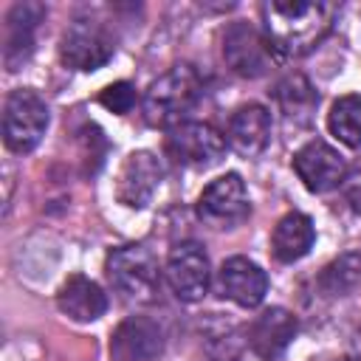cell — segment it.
<instances>
[{"label": "cell", "mask_w": 361, "mask_h": 361, "mask_svg": "<svg viewBox=\"0 0 361 361\" xmlns=\"http://www.w3.org/2000/svg\"><path fill=\"white\" fill-rule=\"evenodd\" d=\"M45 130H48L45 102L28 87L11 90L6 96V104H3V141H6V147L17 155H25L39 144Z\"/></svg>", "instance_id": "3"}, {"label": "cell", "mask_w": 361, "mask_h": 361, "mask_svg": "<svg viewBox=\"0 0 361 361\" xmlns=\"http://www.w3.org/2000/svg\"><path fill=\"white\" fill-rule=\"evenodd\" d=\"M45 20L42 3H17L11 6L6 17V45H3V62L8 71L23 68L28 56L34 54V31Z\"/></svg>", "instance_id": "16"}, {"label": "cell", "mask_w": 361, "mask_h": 361, "mask_svg": "<svg viewBox=\"0 0 361 361\" xmlns=\"http://www.w3.org/2000/svg\"><path fill=\"white\" fill-rule=\"evenodd\" d=\"M56 305L68 319L87 324V322H96L99 316H104L107 296L93 279H87L82 274H71L56 293Z\"/></svg>", "instance_id": "17"}, {"label": "cell", "mask_w": 361, "mask_h": 361, "mask_svg": "<svg viewBox=\"0 0 361 361\" xmlns=\"http://www.w3.org/2000/svg\"><path fill=\"white\" fill-rule=\"evenodd\" d=\"M203 96L200 73L192 65H175L158 76L144 96V116L152 127H175L195 110Z\"/></svg>", "instance_id": "2"}, {"label": "cell", "mask_w": 361, "mask_h": 361, "mask_svg": "<svg viewBox=\"0 0 361 361\" xmlns=\"http://www.w3.org/2000/svg\"><path fill=\"white\" fill-rule=\"evenodd\" d=\"M164 149L166 155L180 164V166H192V169H206L214 166L223 152H226V138L203 121H183L169 127L166 138H164Z\"/></svg>", "instance_id": "7"}, {"label": "cell", "mask_w": 361, "mask_h": 361, "mask_svg": "<svg viewBox=\"0 0 361 361\" xmlns=\"http://www.w3.org/2000/svg\"><path fill=\"white\" fill-rule=\"evenodd\" d=\"M217 293L240 307H257L268 293V276L254 259L231 257L217 271Z\"/></svg>", "instance_id": "13"}, {"label": "cell", "mask_w": 361, "mask_h": 361, "mask_svg": "<svg viewBox=\"0 0 361 361\" xmlns=\"http://www.w3.org/2000/svg\"><path fill=\"white\" fill-rule=\"evenodd\" d=\"M274 102L282 113L285 121H293V124H307L313 110H316V90L313 85L302 76V73H290L285 76L276 87H274Z\"/></svg>", "instance_id": "19"}, {"label": "cell", "mask_w": 361, "mask_h": 361, "mask_svg": "<svg viewBox=\"0 0 361 361\" xmlns=\"http://www.w3.org/2000/svg\"><path fill=\"white\" fill-rule=\"evenodd\" d=\"M341 192H344V200L350 203V209H353L355 214H361V164L353 166V169L344 175Z\"/></svg>", "instance_id": "24"}, {"label": "cell", "mask_w": 361, "mask_h": 361, "mask_svg": "<svg viewBox=\"0 0 361 361\" xmlns=\"http://www.w3.org/2000/svg\"><path fill=\"white\" fill-rule=\"evenodd\" d=\"M240 350H243V341L234 324L226 322V324L206 330V353L212 355V361H237Z\"/></svg>", "instance_id": "22"}, {"label": "cell", "mask_w": 361, "mask_h": 361, "mask_svg": "<svg viewBox=\"0 0 361 361\" xmlns=\"http://www.w3.org/2000/svg\"><path fill=\"white\" fill-rule=\"evenodd\" d=\"M293 172L296 178L305 183L307 192H330L336 186L344 183V175H347V164L341 158V152L336 147H330L327 141H307L305 147L296 149L293 155Z\"/></svg>", "instance_id": "10"}, {"label": "cell", "mask_w": 361, "mask_h": 361, "mask_svg": "<svg viewBox=\"0 0 361 361\" xmlns=\"http://www.w3.org/2000/svg\"><path fill=\"white\" fill-rule=\"evenodd\" d=\"M197 217L212 228H234L251 214L245 183L237 172H226L214 178L197 197Z\"/></svg>", "instance_id": "6"}, {"label": "cell", "mask_w": 361, "mask_h": 361, "mask_svg": "<svg viewBox=\"0 0 361 361\" xmlns=\"http://www.w3.org/2000/svg\"><path fill=\"white\" fill-rule=\"evenodd\" d=\"M161 178H164V166L149 149L130 152L118 169V178H116L118 203H124L130 209H144L152 200V195L158 192Z\"/></svg>", "instance_id": "11"}, {"label": "cell", "mask_w": 361, "mask_h": 361, "mask_svg": "<svg viewBox=\"0 0 361 361\" xmlns=\"http://www.w3.org/2000/svg\"><path fill=\"white\" fill-rule=\"evenodd\" d=\"M336 361H358V358H336Z\"/></svg>", "instance_id": "25"}, {"label": "cell", "mask_w": 361, "mask_h": 361, "mask_svg": "<svg viewBox=\"0 0 361 361\" xmlns=\"http://www.w3.org/2000/svg\"><path fill=\"white\" fill-rule=\"evenodd\" d=\"M327 130L344 147H361V93L338 96L327 113Z\"/></svg>", "instance_id": "20"}, {"label": "cell", "mask_w": 361, "mask_h": 361, "mask_svg": "<svg viewBox=\"0 0 361 361\" xmlns=\"http://www.w3.org/2000/svg\"><path fill=\"white\" fill-rule=\"evenodd\" d=\"M259 14L262 34L274 54L282 59H299L330 34L338 6L322 0H268Z\"/></svg>", "instance_id": "1"}, {"label": "cell", "mask_w": 361, "mask_h": 361, "mask_svg": "<svg viewBox=\"0 0 361 361\" xmlns=\"http://www.w3.org/2000/svg\"><path fill=\"white\" fill-rule=\"evenodd\" d=\"M319 290L324 296H344L361 282V254L358 251H344L333 262H327L319 274Z\"/></svg>", "instance_id": "21"}, {"label": "cell", "mask_w": 361, "mask_h": 361, "mask_svg": "<svg viewBox=\"0 0 361 361\" xmlns=\"http://www.w3.org/2000/svg\"><path fill=\"white\" fill-rule=\"evenodd\" d=\"M116 54L113 31L96 17H76L59 42V56L73 71H96Z\"/></svg>", "instance_id": "4"}, {"label": "cell", "mask_w": 361, "mask_h": 361, "mask_svg": "<svg viewBox=\"0 0 361 361\" xmlns=\"http://www.w3.org/2000/svg\"><path fill=\"white\" fill-rule=\"evenodd\" d=\"M274 56L276 54L268 45L265 34L251 23L237 20L223 31V59L237 76L257 79L268 73V68L274 65Z\"/></svg>", "instance_id": "8"}, {"label": "cell", "mask_w": 361, "mask_h": 361, "mask_svg": "<svg viewBox=\"0 0 361 361\" xmlns=\"http://www.w3.org/2000/svg\"><path fill=\"white\" fill-rule=\"evenodd\" d=\"M164 353V330L147 316L124 319L110 338L113 361H152Z\"/></svg>", "instance_id": "12"}, {"label": "cell", "mask_w": 361, "mask_h": 361, "mask_svg": "<svg viewBox=\"0 0 361 361\" xmlns=\"http://www.w3.org/2000/svg\"><path fill=\"white\" fill-rule=\"evenodd\" d=\"M296 330H299L296 316L288 307H265L248 324L245 341H248L254 355H259L262 361H274L288 350V344L293 341Z\"/></svg>", "instance_id": "14"}, {"label": "cell", "mask_w": 361, "mask_h": 361, "mask_svg": "<svg viewBox=\"0 0 361 361\" xmlns=\"http://www.w3.org/2000/svg\"><path fill=\"white\" fill-rule=\"evenodd\" d=\"M135 87L130 85V82H116V85H107L104 90H102V96H99V102L107 107V110H113V113H130L133 110V104H135Z\"/></svg>", "instance_id": "23"}, {"label": "cell", "mask_w": 361, "mask_h": 361, "mask_svg": "<svg viewBox=\"0 0 361 361\" xmlns=\"http://www.w3.org/2000/svg\"><path fill=\"white\" fill-rule=\"evenodd\" d=\"M271 141V113L268 107L248 102L240 104L226 124V144L243 155V158H254L259 155Z\"/></svg>", "instance_id": "15"}, {"label": "cell", "mask_w": 361, "mask_h": 361, "mask_svg": "<svg viewBox=\"0 0 361 361\" xmlns=\"http://www.w3.org/2000/svg\"><path fill=\"white\" fill-rule=\"evenodd\" d=\"M313 240H316L313 220L302 212H288L276 220L271 231V254L279 262H296L313 248Z\"/></svg>", "instance_id": "18"}, {"label": "cell", "mask_w": 361, "mask_h": 361, "mask_svg": "<svg viewBox=\"0 0 361 361\" xmlns=\"http://www.w3.org/2000/svg\"><path fill=\"white\" fill-rule=\"evenodd\" d=\"M164 276L180 302H200L212 282V268L203 245L195 240H183L172 245L164 265Z\"/></svg>", "instance_id": "9"}, {"label": "cell", "mask_w": 361, "mask_h": 361, "mask_svg": "<svg viewBox=\"0 0 361 361\" xmlns=\"http://www.w3.org/2000/svg\"><path fill=\"white\" fill-rule=\"evenodd\" d=\"M158 259L141 243L121 245L107 257V279L124 299H149L158 288Z\"/></svg>", "instance_id": "5"}]
</instances>
